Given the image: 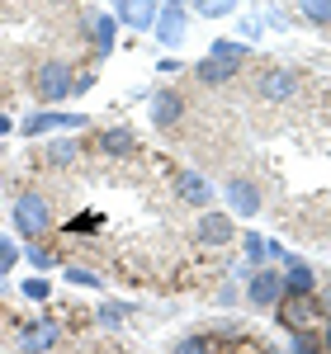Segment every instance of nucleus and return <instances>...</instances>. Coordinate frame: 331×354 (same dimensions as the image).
Segmentation results:
<instances>
[{"label":"nucleus","instance_id":"nucleus-1","mask_svg":"<svg viewBox=\"0 0 331 354\" xmlns=\"http://www.w3.org/2000/svg\"><path fill=\"white\" fill-rule=\"evenodd\" d=\"M279 322H284L289 330L317 335L322 322H327V312H322V302L312 298V293H289V302H279Z\"/></svg>","mask_w":331,"mask_h":354},{"label":"nucleus","instance_id":"nucleus-2","mask_svg":"<svg viewBox=\"0 0 331 354\" xmlns=\"http://www.w3.org/2000/svg\"><path fill=\"white\" fill-rule=\"evenodd\" d=\"M48 227H53L48 198H43V194H19V198H15V232H19L24 241H38Z\"/></svg>","mask_w":331,"mask_h":354},{"label":"nucleus","instance_id":"nucleus-3","mask_svg":"<svg viewBox=\"0 0 331 354\" xmlns=\"http://www.w3.org/2000/svg\"><path fill=\"white\" fill-rule=\"evenodd\" d=\"M33 90H38V100H43V104H62V100L76 90L71 66H66V62H43V66L33 71Z\"/></svg>","mask_w":331,"mask_h":354},{"label":"nucleus","instance_id":"nucleus-4","mask_svg":"<svg viewBox=\"0 0 331 354\" xmlns=\"http://www.w3.org/2000/svg\"><path fill=\"white\" fill-rule=\"evenodd\" d=\"M57 345V326L53 322H33V326H19V350L24 354H43Z\"/></svg>","mask_w":331,"mask_h":354},{"label":"nucleus","instance_id":"nucleus-5","mask_svg":"<svg viewBox=\"0 0 331 354\" xmlns=\"http://www.w3.org/2000/svg\"><path fill=\"white\" fill-rule=\"evenodd\" d=\"M48 128H85V113H33V118H24V133L28 137H38V133H48Z\"/></svg>","mask_w":331,"mask_h":354},{"label":"nucleus","instance_id":"nucleus-6","mask_svg":"<svg viewBox=\"0 0 331 354\" xmlns=\"http://www.w3.org/2000/svg\"><path fill=\"white\" fill-rule=\"evenodd\" d=\"M100 151H105V156H138V133L109 128V133H100Z\"/></svg>","mask_w":331,"mask_h":354},{"label":"nucleus","instance_id":"nucleus-7","mask_svg":"<svg viewBox=\"0 0 331 354\" xmlns=\"http://www.w3.org/2000/svg\"><path fill=\"white\" fill-rule=\"evenodd\" d=\"M175 189H180V198H185V203H194V208H204V203L213 198V185H208L204 175H194V170H185V175L175 180Z\"/></svg>","mask_w":331,"mask_h":354},{"label":"nucleus","instance_id":"nucleus-8","mask_svg":"<svg viewBox=\"0 0 331 354\" xmlns=\"http://www.w3.org/2000/svg\"><path fill=\"white\" fill-rule=\"evenodd\" d=\"M294 90H298V76H294L289 66H279V71H270V76L260 81V95H265V100H275V104H279V100H289Z\"/></svg>","mask_w":331,"mask_h":354},{"label":"nucleus","instance_id":"nucleus-9","mask_svg":"<svg viewBox=\"0 0 331 354\" xmlns=\"http://www.w3.org/2000/svg\"><path fill=\"white\" fill-rule=\"evenodd\" d=\"M180 113H185V100H180L175 90H161V95L152 100V123H156V128H170Z\"/></svg>","mask_w":331,"mask_h":354},{"label":"nucleus","instance_id":"nucleus-10","mask_svg":"<svg viewBox=\"0 0 331 354\" xmlns=\"http://www.w3.org/2000/svg\"><path fill=\"white\" fill-rule=\"evenodd\" d=\"M227 203H232L242 218H251V213L260 208V194H256V185H247V180H227Z\"/></svg>","mask_w":331,"mask_h":354},{"label":"nucleus","instance_id":"nucleus-11","mask_svg":"<svg viewBox=\"0 0 331 354\" xmlns=\"http://www.w3.org/2000/svg\"><path fill=\"white\" fill-rule=\"evenodd\" d=\"M279 288H284V279L270 270H260V274H251V302H260V307H270V302L279 298Z\"/></svg>","mask_w":331,"mask_h":354},{"label":"nucleus","instance_id":"nucleus-12","mask_svg":"<svg viewBox=\"0 0 331 354\" xmlns=\"http://www.w3.org/2000/svg\"><path fill=\"white\" fill-rule=\"evenodd\" d=\"M156 38H161V43H180V38H185V15H180V5H166L161 15H156Z\"/></svg>","mask_w":331,"mask_h":354},{"label":"nucleus","instance_id":"nucleus-13","mask_svg":"<svg viewBox=\"0 0 331 354\" xmlns=\"http://www.w3.org/2000/svg\"><path fill=\"white\" fill-rule=\"evenodd\" d=\"M114 28H118V24H114L109 15H85V38H90L100 53H109V48H114Z\"/></svg>","mask_w":331,"mask_h":354},{"label":"nucleus","instance_id":"nucleus-14","mask_svg":"<svg viewBox=\"0 0 331 354\" xmlns=\"http://www.w3.org/2000/svg\"><path fill=\"white\" fill-rule=\"evenodd\" d=\"M232 236V218H222V213H208V218L199 222V241H213V245H222Z\"/></svg>","mask_w":331,"mask_h":354},{"label":"nucleus","instance_id":"nucleus-15","mask_svg":"<svg viewBox=\"0 0 331 354\" xmlns=\"http://www.w3.org/2000/svg\"><path fill=\"white\" fill-rule=\"evenodd\" d=\"M247 53H251L247 43H232V38H218L208 57H213V62H227V66H237V62H247Z\"/></svg>","mask_w":331,"mask_h":354},{"label":"nucleus","instance_id":"nucleus-16","mask_svg":"<svg viewBox=\"0 0 331 354\" xmlns=\"http://www.w3.org/2000/svg\"><path fill=\"white\" fill-rule=\"evenodd\" d=\"M204 350H208V354H265L260 345H256V340H247V335H232L227 345H213V340H208Z\"/></svg>","mask_w":331,"mask_h":354},{"label":"nucleus","instance_id":"nucleus-17","mask_svg":"<svg viewBox=\"0 0 331 354\" xmlns=\"http://www.w3.org/2000/svg\"><path fill=\"white\" fill-rule=\"evenodd\" d=\"M227 76H232V66H227V62H213V57H208V62H199V81H204V85H218V81H227Z\"/></svg>","mask_w":331,"mask_h":354},{"label":"nucleus","instance_id":"nucleus-18","mask_svg":"<svg viewBox=\"0 0 331 354\" xmlns=\"http://www.w3.org/2000/svg\"><path fill=\"white\" fill-rule=\"evenodd\" d=\"M289 293H312V270L307 265H289Z\"/></svg>","mask_w":331,"mask_h":354},{"label":"nucleus","instance_id":"nucleus-19","mask_svg":"<svg viewBox=\"0 0 331 354\" xmlns=\"http://www.w3.org/2000/svg\"><path fill=\"white\" fill-rule=\"evenodd\" d=\"M28 302H48L53 298V288H48V279H24V288H19Z\"/></svg>","mask_w":331,"mask_h":354},{"label":"nucleus","instance_id":"nucleus-20","mask_svg":"<svg viewBox=\"0 0 331 354\" xmlns=\"http://www.w3.org/2000/svg\"><path fill=\"white\" fill-rule=\"evenodd\" d=\"M303 15L312 24H331V0H303Z\"/></svg>","mask_w":331,"mask_h":354},{"label":"nucleus","instance_id":"nucleus-21","mask_svg":"<svg viewBox=\"0 0 331 354\" xmlns=\"http://www.w3.org/2000/svg\"><path fill=\"white\" fill-rule=\"evenodd\" d=\"M28 265H33V270H53L57 255H53V250H43V245H28Z\"/></svg>","mask_w":331,"mask_h":354},{"label":"nucleus","instance_id":"nucleus-22","mask_svg":"<svg viewBox=\"0 0 331 354\" xmlns=\"http://www.w3.org/2000/svg\"><path fill=\"white\" fill-rule=\"evenodd\" d=\"M66 283H81V288H100V274H90V270H66Z\"/></svg>","mask_w":331,"mask_h":354},{"label":"nucleus","instance_id":"nucleus-23","mask_svg":"<svg viewBox=\"0 0 331 354\" xmlns=\"http://www.w3.org/2000/svg\"><path fill=\"white\" fill-rule=\"evenodd\" d=\"M123 317H128V307H118V302H109V307L100 312V326H118Z\"/></svg>","mask_w":331,"mask_h":354},{"label":"nucleus","instance_id":"nucleus-24","mask_svg":"<svg viewBox=\"0 0 331 354\" xmlns=\"http://www.w3.org/2000/svg\"><path fill=\"white\" fill-rule=\"evenodd\" d=\"M294 354H322V350H317V340H312V335L294 330Z\"/></svg>","mask_w":331,"mask_h":354},{"label":"nucleus","instance_id":"nucleus-25","mask_svg":"<svg viewBox=\"0 0 331 354\" xmlns=\"http://www.w3.org/2000/svg\"><path fill=\"white\" fill-rule=\"evenodd\" d=\"M232 5H237V0H199V10H204L208 19H213V15H227Z\"/></svg>","mask_w":331,"mask_h":354},{"label":"nucleus","instance_id":"nucleus-26","mask_svg":"<svg viewBox=\"0 0 331 354\" xmlns=\"http://www.w3.org/2000/svg\"><path fill=\"white\" fill-rule=\"evenodd\" d=\"M48 156H53V161H71V156H76V142H53Z\"/></svg>","mask_w":331,"mask_h":354},{"label":"nucleus","instance_id":"nucleus-27","mask_svg":"<svg viewBox=\"0 0 331 354\" xmlns=\"http://www.w3.org/2000/svg\"><path fill=\"white\" fill-rule=\"evenodd\" d=\"M15 260H19L15 241H0V274H5V270H15Z\"/></svg>","mask_w":331,"mask_h":354},{"label":"nucleus","instance_id":"nucleus-28","mask_svg":"<svg viewBox=\"0 0 331 354\" xmlns=\"http://www.w3.org/2000/svg\"><path fill=\"white\" fill-rule=\"evenodd\" d=\"M247 255L251 260H265V241L260 236H247Z\"/></svg>","mask_w":331,"mask_h":354},{"label":"nucleus","instance_id":"nucleus-29","mask_svg":"<svg viewBox=\"0 0 331 354\" xmlns=\"http://www.w3.org/2000/svg\"><path fill=\"white\" fill-rule=\"evenodd\" d=\"M204 345H208V340H180V350H175V354H204Z\"/></svg>","mask_w":331,"mask_h":354},{"label":"nucleus","instance_id":"nucleus-30","mask_svg":"<svg viewBox=\"0 0 331 354\" xmlns=\"http://www.w3.org/2000/svg\"><path fill=\"white\" fill-rule=\"evenodd\" d=\"M0 133H10V118H5V113H0Z\"/></svg>","mask_w":331,"mask_h":354},{"label":"nucleus","instance_id":"nucleus-31","mask_svg":"<svg viewBox=\"0 0 331 354\" xmlns=\"http://www.w3.org/2000/svg\"><path fill=\"white\" fill-rule=\"evenodd\" d=\"M322 335H327V345H331V326H327V330H322Z\"/></svg>","mask_w":331,"mask_h":354},{"label":"nucleus","instance_id":"nucleus-32","mask_svg":"<svg viewBox=\"0 0 331 354\" xmlns=\"http://www.w3.org/2000/svg\"><path fill=\"white\" fill-rule=\"evenodd\" d=\"M166 5H180V0H166Z\"/></svg>","mask_w":331,"mask_h":354}]
</instances>
